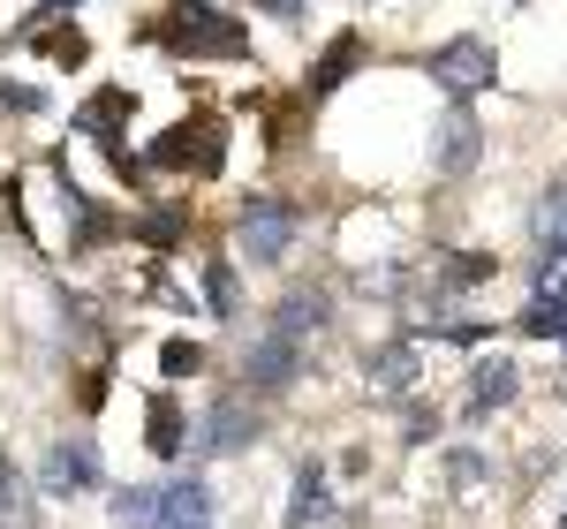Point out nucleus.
<instances>
[{
	"mask_svg": "<svg viewBox=\"0 0 567 529\" xmlns=\"http://www.w3.org/2000/svg\"><path fill=\"white\" fill-rule=\"evenodd\" d=\"M159 39L175 45V53H213V61L250 53L243 23H235L227 8H213V0H175V8H167V23H159Z\"/></svg>",
	"mask_w": 567,
	"mask_h": 529,
	"instance_id": "f257e3e1",
	"label": "nucleus"
},
{
	"mask_svg": "<svg viewBox=\"0 0 567 529\" xmlns=\"http://www.w3.org/2000/svg\"><path fill=\"white\" fill-rule=\"evenodd\" d=\"M235 242H243V258H250V264H280L288 250H296V212H288L280 197H258V205H243Z\"/></svg>",
	"mask_w": 567,
	"mask_h": 529,
	"instance_id": "f03ea898",
	"label": "nucleus"
},
{
	"mask_svg": "<svg viewBox=\"0 0 567 529\" xmlns=\"http://www.w3.org/2000/svg\"><path fill=\"white\" fill-rule=\"evenodd\" d=\"M432 84L454 91V98L484 91V84H492V45H484V39H446L432 53Z\"/></svg>",
	"mask_w": 567,
	"mask_h": 529,
	"instance_id": "7ed1b4c3",
	"label": "nucleus"
},
{
	"mask_svg": "<svg viewBox=\"0 0 567 529\" xmlns=\"http://www.w3.org/2000/svg\"><path fill=\"white\" fill-rule=\"evenodd\" d=\"M303 333H310V325L272 318V333L250 349V386H258V394H272V386H288V378H296V363H303Z\"/></svg>",
	"mask_w": 567,
	"mask_h": 529,
	"instance_id": "20e7f679",
	"label": "nucleus"
},
{
	"mask_svg": "<svg viewBox=\"0 0 567 529\" xmlns=\"http://www.w3.org/2000/svg\"><path fill=\"white\" fill-rule=\"evenodd\" d=\"M416 378H424V341H386V349L363 355V386L379 401H401Z\"/></svg>",
	"mask_w": 567,
	"mask_h": 529,
	"instance_id": "39448f33",
	"label": "nucleus"
},
{
	"mask_svg": "<svg viewBox=\"0 0 567 529\" xmlns=\"http://www.w3.org/2000/svg\"><path fill=\"white\" fill-rule=\"evenodd\" d=\"M477 152H484L477 114H470V106H446V114H439V136H432V167L462 181L470 167H477Z\"/></svg>",
	"mask_w": 567,
	"mask_h": 529,
	"instance_id": "423d86ee",
	"label": "nucleus"
},
{
	"mask_svg": "<svg viewBox=\"0 0 567 529\" xmlns=\"http://www.w3.org/2000/svg\"><path fill=\"white\" fill-rule=\"evenodd\" d=\"M523 386V371L507 363V355H484L477 371H470V416H492V408H507Z\"/></svg>",
	"mask_w": 567,
	"mask_h": 529,
	"instance_id": "0eeeda50",
	"label": "nucleus"
},
{
	"mask_svg": "<svg viewBox=\"0 0 567 529\" xmlns=\"http://www.w3.org/2000/svg\"><path fill=\"white\" fill-rule=\"evenodd\" d=\"M355 61H363V39H349V31H341V39L318 53V69H310V98H333V91L355 76Z\"/></svg>",
	"mask_w": 567,
	"mask_h": 529,
	"instance_id": "6e6552de",
	"label": "nucleus"
},
{
	"mask_svg": "<svg viewBox=\"0 0 567 529\" xmlns=\"http://www.w3.org/2000/svg\"><path fill=\"white\" fill-rule=\"evenodd\" d=\"M250 432H258V424H250V408H243V401H213V416H205V454H235V446H250Z\"/></svg>",
	"mask_w": 567,
	"mask_h": 529,
	"instance_id": "1a4fd4ad",
	"label": "nucleus"
},
{
	"mask_svg": "<svg viewBox=\"0 0 567 529\" xmlns=\"http://www.w3.org/2000/svg\"><path fill=\"white\" fill-rule=\"evenodd\" d=\"M159 529H213V491L205 485H175L159 507Z\"/></svg>",
	"mask_w": 567,
	"mask_h": 529,
	"instance_id": "9d476101",
	"label": "nucleus"
},
{
	"mask_svg": "<svg viewBox=\"0 0 567 529\" xmlns=\"http://www.w3.org/2000/svg\"><path fill=\"white\" fill-rule=\"evenodd\" d=\"M130 91H91V106L84 114H76V129H91V136H106V144H114V136H122V122H130Z\"/></svg>",
	"mask_w": 567,
	"mask_h": 529,
	"instance_id": "9b49d317",
	"label": "nucleus"
},
{
	"mask_svg": "<svg viewBox=\"0 0 567 529\" xmlns=\"http://www.w3.org/2000/svg\"><path fill=\"white\" fill-rule=\"evenodd\" d=\"M310 522H326V469L318 461L296 469V499H288V529H310Z\"/></svg>",
	"mask_w": 567,
	"mask_h": 529,
	"instance_id": "f8f14e48",
	"label": "nucleus"
},
{
	"mask_svg": "<svg viewBox=\"0 0 567 529\" xmlns=\"http://www.w3.org/2000/svg\"><path fill=\"white\" fill-rule=\"evenodd\" d=\"M39 53L53 61V69H84V61H91V39L76 31V23H39Z\"/></svg>",
	"mask_w": 567,
	"mask_h": 529,
	"instance_id": "ddd939ff",
	"label": "nucleus"
},
{
	"mask_svg": "<svg viewBox=\"0 0 567 529\" xmlns=\"http://www.w3.org/2000/svg\"><path fill=\"white\" fill-rule=\"evenodd\" d=\"M91 485V446H53L45 454V491H84Z\"/></svg>",
	"mask_w": 567,
	"mask_h": 529,
	"instance_id": "4468645a",
	"label": "nucleus"
},
{
	"mask_svg": "<svg viewBox=\"0 0 567 529\" xmlns=\"http://www.w3.org/2000/svg\"><path fill=\"white\" fill-rule=\"evenodd\" d=\"M529 227H537V242H545V250H567V181H553V189L537 197Z\"/></svg>",
	"mask_w": 567,
	"mask_h": 529,
	"instance_id": "2eb2a0df",
	"label": "nucleus"
},
{
	"mask_svg": "<svg viewBox=\"0 0 567 529\" xmlns=\"http://www.w3.org/2000/svg\"><path fill=\"white\" fill-rule=\"evenodd\" d=\"M144 446H152L159 461H175V454H182V408H167V401H152V424H144Z\"/></svg>",
	"mask_w": 567,
	"mask_h": 529,
	"instance_id": "dca6fc26",
	"label": "nucleus"
},
{
	"mask_svg": "<svg viewBox=\"0 0 567 529\" xmlns=\"http://www.w3.org/2000/svg\"><path fill=\"white\" fill-rule=\"evenodd\" d=\"M537 310H567V250H545V264H537Z\"/></svg>",
	"mask_w": 567,
	"mask_h": 529,
	"instance_id": "f3484780",
	"label": "nucleus"
},
{
	"mask_svg": "<svg viewBox=\"0 0 567 529\" xmlns=\"http://www.w3.org/2000/svg\"><path fill=\"white\" fill-rule=\"evenodd\" d=\"M159 507H167V491H122V499H114V515L130 529H159Z\"/></svg>",
	"mask_w": 567,
	"mask_h": 529,
	"instance_id": "a211bd4d",
	"label": "nucleus"
},
{
	"mask_svg": "<svg viewBox=\"0 0 567 529\" xmlns=\"http://www.w3.org/2000/svg\"><path fill=\"white\" fill-rule=\"evenodd\" d=\"M205 303H213L219 318H235V272H227V264H205Z\"/></svg>",
	"mask_w": 567,
	"mask_h": 529,
	"instance_id": "6ab92c4d",
	"label": "nucleus"
},
{
	"mask_svg": "<svg viewBox=\"0 0 567 529\" xmlns=\"http://www.w3.org/2000/svg\"><path fill=\"white\" fill-rule=\"evenodd\" d=\"M197 363H205V349H197V341H167V349H159V371H167V378L197 371Z\"/></svg>",
	"mask_w": 567,
	"mask_h": 529,
	"instance_id": "aec40b11",
	"label": "nucleus"
},
{
	"mask_svg": "<svg viewBox=\"0 0 567 529\" xmlns=\"http://www.w3.org/2000/svg\"><path fill=\"white\" fill-rule=\"evenodd\" d=\"M446 469H454V477H446V485L462 491V499H477V485H484V461H477V454H454V461H446Z\"/></svg>",
	"mask_w": 567,
	"mask_h": 529,
	"instance_id": "412c9836",
	"label": "nucleus"
},
{
	"mask_svg": "<svg viewBox=\"0 0 567 529\" xmlns=\"http://www.w3.org/2000/svg\"><path fill=\"white\" fill-rule=\"evenodd\" d=\"M523 333H529V341H567V310H529Z\"/></svg>",
	"mask_w": 567,
	"mask_h": 529,
	"instance_id": "4be33fe9",
	"label": "nucleus"
},
{
	"mask_svg": "<svg viewBox=\"0 0 567 529\" xmlns=\"http://www.w3.org/2000/svg\"><path fill=\"white\" fill-rule=\"evenodd\" d=\"M182 227H189V220H182V205H159V212H152V227H144V235H152V242H175Z\"/></svg>",
	"mask_w": 567,
	"mask_h": 529,
	"instance_id": "5701e85b",
	"label": "nucleus"
},
{
	"mask_svg": "<svg viewBox=\"0 0 567 529\" xmlns=\"http://www.w3.org/2000/svg\"><path fill=\"white\" fill-rule=\"evenodd\" d=\"M0 106H8V114H39V91H31V84H8V76H0Z\"/></svg>",
	"mask_w": 567,
	"mask_h": 529,
	"instance_id": "b1692460",
	"label": "nucleus"
},
{
	"mask_svg": "<svg viewBox=\"0 0 567 529\" xmlns=\"http://www.w3.org/2000/svg\"><path fill=\"white\" fill-rule=\"evenodd\" d=\"M16 507H23L16 499V469H0V529H16Z\"/></svg>",
	"mask_w": 567,
	"mask_h": 529,
	"instance_id": "393cba45",
	"label": "nucleus"
},
{
	"mask_svg": "<svg viewBox=\"0 0 567 529\" xmlns=\"http://www.w3.org/2000/svg\"><path fill=\"white\" fill-rule=\"evenodd\" d=\"M265 8H272L280 23H296V15H303V0H265Z\"/></svg>",
	"mask_w": 567,
	"mask_h": 529,
	"instance_id": "a878e982",
	"label": "nucleus"
},
{
	"mask_svg": "<svg viewBox=\"0 0 567 529\" xmlns=\"http://www.w3.org/2000/svg\"><path fill=\"white\" fill-rule=\"evenodd\" d=\"M61 8H76V0H45V8H39V23H53V15H61Z\"/></svg>",
	"mask_w": 567,
	"mask_h": 529,
	"instance_id": "bb28decb",
	"label": "nucleus"
},
{
	"mask_svg": "<svg viewBox=\"0 0 567 529\" xmlns=\"http://www.w3.org/2000/svg\"><path fill=\"white\" fill-rule=\"evenodd\" d=\"M560 394H567V378H560Z\"/></svg>",
	"mask_w": 567,
	"mask_h": 529,
	"instance_id": "cd10ccee",
	"label": "nucleus"
},
{
	"mask_svg": "<svg viewBox=\"0 0 567 529\" xmlns=\"http://www.w3.org/2000/svg\"><path fill=\"white\" fill-rule=\"evenodd\" d=\"M560 529H567V522H560Z\"/></svg>",
	"mask_w": 567,
	"mask_h": 529,
	"instance_id": "c85d7f7f",
	"label": "nucleus"
}]
</instances>
